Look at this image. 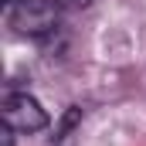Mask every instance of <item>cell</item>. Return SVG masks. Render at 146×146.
Instances as JSON below:
<instances>
[{
	"mask_svg": "<svg viewBox=\"0 0 146 146\" xmlns=\"http://www.w3.org/2000/svg\"><path fill=\"white\" fill-rule=\"evenodd\" d=\"M0 115H3V126H10L17 133H41L48 126V112L41 109V102H37L34 95H27V92L7 95Z\"/></svg>",
	"mask_w": 146,
	"mask_h": 146,
	"instance_id": "obj_1",
	"label": "cell"
},
{
	"mask_svg": "<svg viewBox=\"0 0 146 146\" xmlns=\"http://www.w3.org/2000/svg\"><path fill=\"white\" fill-rule=\"evenodd\" d=\"M54 14H58L54 0H21L10 10V24L21 34H48L54 27Z\"/></svg>",
	"mask_w": 146,
	"mask_h": 146,
	"instance_id": "obj_2",
	"label": "cell"
},
{
	"mask_svg": "<svg viewBox=\"0 0 146 146\" xmlns=\"http://www.w3.org/2000/svg\"><path fill=\"white\" fill-rule=\"evenodd\" d=\"M61 10H85V7H92V0H54Z\"/></svg>",
	"mask_w": 146,
	"mask_h": 146,
	"instance_id": "obj_3",
	"label": "cell"
},
{
	"mask_svg": "<svg viewBox=\"0 0 146 146\" xmlns=\"http://www.w3.org/2000/svg\"><path fill=\"white\" fill-rule=\"evenodd\" d=\"M14 133H17V129L3 126V133H0V146H14Z\"/></svg>",
	"mask_w": 146,
	"mask_h": 146,
	"instance_id": "obj_4",
	"label": "cell"
},
{
	"mask_svg": "<svg viewBox=\"0 0 146 146\" xmlns=\"http://www.w3.org/2000/svg\"><path fill=\"white\" fill-rule=\"evenodd\" d=\"M3 3H10V7H14V3H21V0H3Z\"/></svg>",
	"mask_w": 146,
	"mask_h": 146,
	"instance_id": "obj_5",
	"label": "cell"
}]
</instances>
